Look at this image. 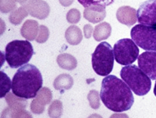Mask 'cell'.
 <instances>
[{"label":"cell","instance_id":"2e32d148","mask_svg":"<svg viewBox=\"0 0 156 118\" xmlns=\"http://www.w3.org/2000/svg\"><path fill=\"white\" fill-rule=\"evenodd\" d=\"M57 63L61 68L72 71L77 66V61L76 58L72 55L68 53H63L58 56Z\"/></svg>","mask_w":156,"mask_h":118},{"label":"cell","instance_id":"52a82bcc","mask_svg":"<svg viewBox=\"0 0 156 118\" xmlns=\"http://www.w3.org/2000/svg\"><path fill=\"white\" fill-rule=\"evenodd\" d=\"M113 50L116 62L123 66L133 64L137 60L139 55L137 44L129 38H123L117 41Z\"/></svg>","mask_w":156,"mask_h":118},{"label":"cell","instance_id":"9c48e42d","mask_svg":"<svg viewBox=\"0 0 156 118\" xmlns=\"http://www.w3.org/2000/svg\"><path fill=\"white\" fill-rule=\"evenodd\" d=\"M138 66L152 80H156V51H146L138 59Z\"/></svg>","mask_w":156,"mask_h":118},{"label":"cell","instance_id":"ac0fdd59","mask_svg":"<svg viewBox=\"0 0 156 118\" xmlns=\"http://www.w3.org/2000/svg\"><path fill=\"white\" fill-rule=\"evenodd\" d=\"M53 85L56 90H67L73 87V79L71 75L62 74L55 78Z\"/></svg>","mask_w":156,"mask_h":118},{"label":"cell","instance_id":"ba28073f","mask_svg":"<svg viewBox=\"0 0 156 118\" xmlns=\"http://www.w3.org/2000/svg\"><path fill=\"white\" fill-rule=\"evenodd\" d=\"M137 18L140 24L156 26V0L143 2L137 10Z\"/></svg>","mask_w":156,"mask_h":118},{"label":"cell","instance_id":"7a4b0ae2","mask_svg":"<svg viewBox=\"0 0 156 118\" xmlns=\"http://www.w3.org/2000/svg\"><path fill=\"white\" fill-rule=\"evenodd\" d=\"M43 83L40 71L34 65L27 64L21 66L14 75L12 90L17 96L31 99L37 96Z\"/></svg>","mask_w":156,"mask_h":118},{"label":"cell","instance_id":"5bb4252c","mask_svg":"<svg viewBox=\"0 0 156 118\" xmlns=\"http://www.w3.org/2000/svg\"><path fill=\"white\" fill-rule=\"evenodd\" d=\"M65 38L71 45H77L83 39L81 30L76 25H71L69 27L65 32Z\"/></svg>","mask_w":156,"mask_h":118},{"label":"cell","instance_id":"4fadbf2b","mask_svg":"<svg viewBox=\"0 0 156 118\" xmlns=\"http://www.w3.org/2000/svg\"><path fill=\"white\" fill-rule=\"evenodd\" d=\"M39 29L38 22L35 20L28 19L24 22L21 28V34L27 40L32 41L36 40Z\"/></svg>","mask_w":156,"mask_h":118},{"label":"cell","instance_id":"277c9868","mask_svg":"<svg viewBox=\"0 0 156 118\" xmlns=\"http://www.w3.org/2000/svg\"><path fill=\"white\" fill-rule=\"evenodd\" d=\"M34 49L28 40H13L5 47V60L11 68H18L31 60Z\"/></svg>","mask_w":156,"mask_h":118},{"label":"cell","instance_id":"f546056e","mask_svg":"<svg viewBox=\"0 0 156 118\" xmlns=\"http://www.w3.org/2000/svg\"><path fill=\"white\" fill-rule=\"evenodd\" d=\"M93 28L91 25L87 24L84 25V27H83V33H84L86 38H90L92 36V34H93Z\"/></svg>","mask_w":156,"mask_h":118},{"label":"cell","instance_id":"83f0119b","mask_svg":"<svg viewBox=\"0 0 156 118\" xmlns=\"http://www.w3.org/2000/svg\"><path fill=\"white\" fill-rule=\"evenodd\" d=\"M80 19V12L76 8H72L66 14V20H67L69 23L76 24L79 23Z\"/></svg>","mask_w":156,"mask_h":118},{"label":"cell","instance_id":"4dcf8cb0","mask_svg":"<svg viewBox=\"0 0 156 118\" xmlns=\"http://www.w3.org/2000/svg\"><path fill=\"white\" fill-rule=\"evenodd\" d=\"M74 0H59L60 4L65 7H69L73 4Z\"/></svg>","mask_w":156,"mask_h":118},{"label":"cell","instance_id":"7c38bea8","mask_svg":"<svg viewBox=\"0 0 156 118\" xmlns=\"http://www.w3.org/2000/svg\"><path fill=\"white\" fill-rule=\"evenodd\" d=\"M106 16L105 8L101 5H92L85 8L83 17L92 23H98L104 21Z\"/></svg>","mask_w":156,"mask_h":118},{"label":"cell","instance_id":"9a60e30c","mask_svg":"<svg viewBox=\"0 0 156 118\" xmlns=\"http://www.w3.org/2000/svg\"><path fill=\"white\" fill-rule=\"evenodd\" d=\"M112 27L107 22H103L94 27L93 37L96 41L100 42L108 38L111 35Z\"/></svg>","mask_w":156,"mask_h":118},{"label":"cell","instance_id":"8992f818","mask_svg":"<svg viewBox=\"0 0 156 118\" xmlns=\"http://www.w3.org/2000/svg\"><path fill=\"white\" fill-rule=\"evenodd\" d=\"M131 37L142 49L156 51V26L136 25L131 30Z\"/></svg>","mask_w":156,"mask_h":118},{"label":"cell","instance_id":"8fae6325","mask_svg":"<svg viewBox=\"0 0 156 118\" xmlns=\"http://www.w3.org/2000/svg\"><path fill=\"white\" fill-rule=\"evenodd\" d=\"M116 19L122 24L129 27L132 26L138 20L137 11L128 5L121 6L117 10Z\"/></svg>","mask_w":156,"mask_h":118},{"label":"cell","instance_id":"d6986e66","mask_svg":"<svg viewBox=\"0 0 156 118\" xmlns=\"http://www.w3.org/2000/svg\"><path fill=\"white\" fill-rule=\"evenodd\" d=\"M28 12L23 5L18 8H16L12 12H10L9 16V21L12 24L15 25H18L21 23L23 19L27 17L28 15Z\"/></svg>","mask_w":156,"mask_h":118},{"label":"cell","instance_id":"d4e9b609","mask_svg":"<svg viewBox=\"0 0 156 118\" xmlns=\"http://www.w3.org/2000/svg\"><path fill=\"white\" fill-rule=\"evenodd\" d=\"M87 98L92 109H98L100 107V95L97 90H90L88 94Z\"/></svg>","mask_w":156,"mask_h":118},{"label":"cell","instance_id":"1f68e13d","mask_svg":"<svg viewBox=\"0 0 156 118\" xmlns=\"http://www.w3.org/2000/svg\"><path fill=\"white\" fill-rule=\"evenodd\" d=\"M15 1L19 3V4L21 5H24L25 4H26V3L29 1V0H15Z\"/></svg>","mask_w":156,"mask_h":118},{"label":"cell","instance_id":"3957f363","mask_svg":"<svg viewBox=\"0 0 156 118\" xmlns=\"http://www.w3.org/2000/svg\"><path fill=\"white\" fill-rule=\"evenodd\" d=\"M121 77L130 89L137 95H144L151 88V78L142 70L135 65L122 68Z\"/></svg>","mask_w":156,"mask_h":118},{"label":"cell","instance_id":"cb8c5ba5","mask_svg":"<svg viewBox=\"0 0 156 118\" xmlns=\"http://www.w3.org/2000/svg\"><path fill=\"white\" fill-rule=\"evenodd\" d=\"M77 1L84 8L92 6V5H101L105 8L113 4L115 0H77Z\"/></svg>","mask_w":156,"mask_h":118},{"label":"cell","instance_id":"603a6c76","mask_svg":"<svg viewBox=\"0 0 156 118\" xmlns=\"http://www.w3.org/2000/svg\"><path fill=\"white\" fill-rule=\"evenodd\" d=\"M0 85H1V98H4L6 95L12 88V83L8 75L3 71L0 72Z\"/></svg>","mask_w":156,"mask_h":118},{"label":"cell","instance_id":"484cf974","mask_svg":"<svg viewBox=\"0 0 156 118\" xmlns=\"http://www.w3.org/2000/svg\"><path fill=\"white\" fill-rule=\"evenodd\" d=\"M0 9L2 13H8L16 9L15 0H0Z\"/></svg>","mask_w":156,"mask_h":118},{"label":"cell","instance_id":"e0dca14e","mask_svg":"<svg viewBox=\"0 0 156 118\" xmlns=\"http://www.w3.org/2000/svg\"><path fill=\"white\" fill-rule=\"evenodd\" d=\"M5 101L9 107L13 109H26L28 105L27 99L17 96L13 93H8L5 96Z\"/></svg>","mask_w":156,"mask_h":118},{"label":"cell","instance_id":"f1b7e54d","mask_svg":"<svg viewBox=\"0 0 156 118\" xmlns=\"http://www.w3.org/2000/svg\"><path fill=\"white\" fill-rule=\"evenodd\" d=\"M30 109L33 113L35 114H42L44 111L45 109V106L43 105V104L39 102L36 99L33 100L30 105Z\"/></svg>","mask_w":156,"mask_h":118},{"label":"cell","instance_id":"5b68a950","mask_svg":"<svg viewBox=\"0 0 156 118\" xmlns=\"http://www.w3.org/2000/svg\"><path fill=\"white\" fill-rule=\"evenodd\" d=\"M114 50L107 42H103L96 47L92 54V66L97 75L103 77L109 75L114 66Z\"/></svg>","mask_w":156,"mask_h":118},{"label":"cell","instance_id":"44dd1931","mask_svg":"<svg viewBox=\"0 0 156 118\" xmlns=\"http://www.w3.org/2000/svg\"><path fill=\"white\" fill-rule=\"evenodd\" d=\"M63 113L62 102L59 100L53 101L48 109V115L50 117L58 118L62 116Z\"/></svg>","mask_w":156,"mask_h":118},{"label":"cell","instance_id":"7402d4cb","mask_svg":"<svg viewBox=\"0 0 156 118\" xmlns=\"http://www.w3.org/2000/svg\"><path fill=\"white\" fill-rule=\"evenodd\" d=\"M36 99L44 106L48 105L52 100V92L51 89L46 87L42 88L38 91L37 96H36Z\"/></svg>","mask_w":156,"mask_h":118},{"label":"cell","instance_id":"6da1fadb","mask_svg":"<svg viewBox=\"0 0 156 118\" xmlns=\"http://www.w3.org/2000/svg\"><path fill=\"white\" fill-rule=\"evenodd\" d=\"M100 98L108 109L115 112L129 110L134 102L129 87L115 75H108L103 79Z\"/></svg>","mask_w":156,"mask_h":118},{"label":"cell","instance_id":"30bf717a","mask_svg":"<svg viewBox=\"0 0 156 118\" xmlns=\"http://www.w3.org/2000/svg\"><path fill=\"white\" fill-rule=\"evenodd\" d=\"M23 5L30 15L40 20L47 18L50 13L49 4L43 0H29Z\"/></svg>","mask_w":156,"mask_h":118},{"label":"cell","instance_id":"d6a6232c","mask_svg":"<svg viewBox=\"0 0 156 118\" xmlns=\"http://www.w3.org/2000/svg\"><path fill=\"white\" fill-rule=\"evenodd\" d=\"M154 93L155 94V95L156 96V82L155 84V87H154Z\"/></svg>","mask_w":156,"mask_h":118},{"label":"cell","instance_id":"4316f807","mask_svg":"<svg viewBox=\"0 0 156 118\" xmlns=\"http://www.w3.org/2000/svg\"><path fill=\"white\" fill-rule=\"evenodd\" d=\"M49 37V30L45 25H41L39 26L38 33L36 41L38 43H44L48 40Z\"/></svg>","mask_w":156,"mask_h":118},{"label":"cell","instance_id":"ffe728a7","mask_svg":"<svg viewBox=\"0 0 156 118\" xmlns=\"http://www.w3.org/2000/svg\"><path fill=\"white\" fill-rule=\"evenodd\" d=\"M28 111L25 109H13L10 107L4 109L2 113L1 117H32Z\"/></svg>","mask_w":156,"mask_h":118}]
</instances>
